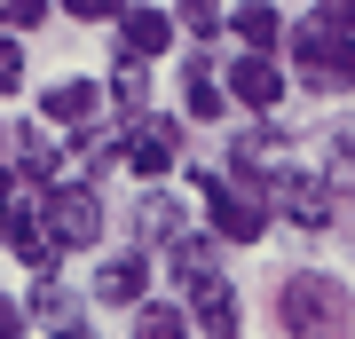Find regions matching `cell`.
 <instances>
[{
  "label": "cell",
  "mask_w": 355,
  "mask_h": 339,
  "mask_svg": "<svg viewBox=\"0 0 355 339\" xmlns=\"http://www.w3.org/2000/svg\"><path fill=\"white\" fill-rule=\"evenodd\" d=\"M277 324L292 339H347V292L316 277V268H300V277H284L277 292Z\"/></svg>",
  "instance_id": "obj_1"
},
{
  "label": "cell",
  "mask_w": 355,
  "mask_h": 339,
  "mask_svg": "<svg viewBox=\"0 0 355 339\" xmlns=\"http://www.w3.org/2000/svg\"><path fill=\"white\" fill-rule=\"evenodd\" d=\"M40 229H48L55 252H87V245L103 237V205H95V189H87V182H55L48 198H40Z\"/></svg>",
  "instance_id": "obj_2"
},
{
  "label": "cell",
  "mask_w": 355,
  "mask_h": 339,
  "mask_svg": "<svg viewBox=\"0 0 355 339\" xmlns=\"http://www.w3.org/2000/svg\"><path fill=\"white\" fill-rule=\"evenodd\" d=\"M198 198H205V229H214L221 245H253L261 229H268L261 189H237V182H221V174H198Z\"/></svg>",
  "instance_id": "obj_3"
},
{
  "label": "cell",
  "mask_w": 355,
  "mask_h": 339,
  "mask_svg": "<svg viewBox=\"0 0 355 339\" xmlns=\"http://www.w3.org/2000/svg\"><path fill=\"white\" fill-rule=\"evenodd\" d=\"M190 324H205V339H237V292H229L221 268H205L190 284Z\"/></svg>",
  "instance_id": "obj_4"
},
{
  "label": "cell",
  "mask_w": 355,
  "mask_h": 339,
  "mask_svg": "<svg viewBox=\"0 0 355 339\" xmlns=\"http://www.w3.org/2000/svg\"><path fill=\"white\" fill-rule=\"evenodd\" d=\"M268 189H277V205L300 229H331V182H316V174H268Z\"/></svg>",
  "instance_id": "obj_5"
},
{
  "label": "cell",
  "mask_w": 355,
  "mask_h": 339,
  "mask_svg": "<svg viewBox=\"0 0 355 339\" xmlns=\"http://www.w3.org/2000/svg\"><path fill=\"white\" fill-rule=\"evenodd\" d=\"M95 300H103V308H142V300H150V261H142V252L103 261V268H95Z\"/></svg>",
  "instance_id": "obj_6"
},
{
  "label": "cell",
  "mask_w": 355,
  "mask_h": 339,
  "mask_svg": "<svg viewBox=\"0 0 355 339\" xmlns=\"http://www.w3.org/2000/svg\"><path fill=\"white\" fill-rule=\"evenodd\" d=\"M229 95H237L245 103V111H277V95H284V71H277V63H268V55H245V63H229Z\"/></svg>",
  "instance_id": "obj_7"
},
{
  "label": "cell",
  "mask_w": 355,
  "mask_h": 339,
  "mask_svg": "<svg viewBox=\"0 0 355 339\" xmlns=\"http://www.w3.org/2000/svg\"><path fill=\"white\" fill-rule=\"evenodd\" d=\"M166 40H174V16H158V8H135V0H127V16H119V63H142V55H158Z\"/></svg>",
  "instance_id": "obj_8"
},
{
  "label": "cell",
  "mask_w": 355,
  "mask_h": 339,
  "mask_svg": "<svg viewBox=\"0 0 355 339\" xmlns=\"http://www.w3.org/2000/svg\"><path fill=\"white\" fill-rule=\"evenodd\" d=\"M135 166V174H166L174 166V119H142V126H127V150H119Z\"/></svg>",
  "instance_id": "obj_9"
},
{
  "label": "cell",
  "mask_w": 355,
  "mask_h": 339,
  "mask_svg": "<svg viewBox=\"0 0 355 339\" xmlns=\"http://www.w3.org/2000/svg\"><path fill=\"white\" fill-rule=\"evenodd\" d=\"M0 237H8V252L16 261H32V268H55V245H48V229H40L24 205H8V214H0Z\"/></svg>",
  "instance_id": "obj_10"
},
{
  "label": "cell",
  "mask_w": 355,
  "mask_h": 339,
  "mask_svg": "<svg viewBox=\"0 0 355 339\" xmlns=\"http://www.w3.org/2000/svg\"><path fill=\"white\" fill-rule=\"evenodd\" d=\"M95 103H103V87H87V79H64V87L40 95V111H48L55 126H87V119H95Z\"/></svg>",
  "instance_id": "obj_11"
},
{
  "label": "cell",
  "mask_w": 355,
  "mask_h": 339,
  "mask_svg": "<svg viewBox=\"0 0 355 339\" xmlns=\"http://www.w3.org/2000/svg\"><path fill=\"white\" fill-rule=\"evenodd\" d=\"M229 24H237V40H245L253 55H268V48H277V32H284V16L268 8V0H245V8H229Z\"/></svg>",
  "instance_id": "obj_12"
},
{
  "label": "cell",
  "mask_w": 355,
  "mask_h": 339,
  "mask_svg": "<svg viewBox=\"0 0 355 339\" xmlns=\"http://www.w3.org/2000/svg\"><path fill=\"white\" fill-rule=\"evenodd\" d=\"M190 331H198V324H190L182 308H158V300L135 308V339H190Z\"/></svg>",
  "instance_id": "obj_13"
},
{
  "label": "cell",
  "mask_w": 355,
  "mask_h": 339,
  "mask_svg": "<svg viewBox=\"0 0 355 339\" xmlns=\"http://www.w3.org/2000/svg\"><path fill=\"white\" fill-rule=\"evenodd\" d=\"M182 103H190V119H214L221 103H229V87L214 79V63H198V71H190V87H182Z\"/></svg>",
  "instance_id": "obj_14"
},
{
  "label": "cell",
  "mask_w": 355,
  "mask_h": 339,
  "mask_svg": "<svg viewBox=\"0 0 355 339\" xmlns=\"http://www.w3.org/2000/svg\"><path fill=\"white\" fill-rule=\"evenodd\" d=\"M316 87H324V95H355V40H331V55H324Z\"/></svg>",
  "instance_id": "obj_15"
},
{
  "label": "cell",
  "mask_w": 355,
  "mask_h": 339,
  "mask_svg": "<svg viewBox=\"0 0 355 339\" xmlns=\"http://www.w3.org/2000/svg\"><path fill=\"white\" fill-rule=\"evenodd\" d=\"M324 55H331V32H324V24H308L300 40H292V63H300V79H308V87H316V71H324Z\"/></svg>",
  "instance_id": "obj_16"
},
{
  "label": "cell",
  "mask_w": 355,
  "mask_h": 339,
  "mask_svg": "<svg viewBox=\"0 0 355 339\" xmlns=\"http://www.w3.org/2000/svg\"><path fill=\"white\" fill-rule=\"evenodd\" d=\"M135 237H150V245L182 237V214H174V205H166V198H150V205H142V214H135Z\"/></svg>",
  "instance_id": "obj_17"
},
{
  "label": "cell",
  "mask_w": 355,
  "mask_h": 339,
  "mask_svg": "<svg viewBox=\"0 0 355 339\" xmlns=\"http://www.w3.org/2000/svg\"><path fill=\"white\" fill-rule=\"evenodd\" d=\"M16 166H24L32 182H48V174H55V142H48V134H24V142H16Z\"/></svg>",
  "instance_id": "obj_18"
},
{
  "label": "cell",
  "mask_w": 355,
  "mask_h": 339,
  "mask_svg": "<svg viewBox=\"0 0 355 339\" xmlns=\"http://www.w3.org/2000/svg\"><path fill=\"white\" fill-rule=\"evenodd\" d=\"M331 189H355V126H331Z\"/></svg>",
  "instance_id": "obj_19"
},
{
  "label": "cell",
  "mask_w": 355,
  "mask_h": 339,
  "mask_svg": "<svg viewBox=\"0 0 355 339\" xmlns=\"http://www.w3.org/2000/svg\"><path fill=\"white\" fill-rule=\"evenodd\" d=\"M229 24V16H221V0H182V32H198V40H214Z\"/></svg>",
  "instance_id": "obj_20"
},
{
  "label": "cell",
  "mask_w": 355,
  "mask_h": 339,
  "mask_svg": "<svg viewBox=\"0 0 355 339\" xmlns=\"http://www.w3.org/2000/svg\"><path fill=\"white\" fill-rule=\"evenodd\" d=\"M111 103H119V111H142V103H150V71H135V63H127V71L111 79Z\"/></svg>",
  "instance_id": "obj_21"
},
{
  "label": "cell",
  "mask_w": 355,
  "mask_h": 339,
  "mask_svg": "<svg viewBox=\"0 0 355 339\" xmlns=\"http://www.w3.org/2000/svg\"><path fill=\"white\" fill-rule=\"evenodd\" d=\"M24 315H40V324H55V331H64V315H71V300H64V284H40Z\"/></svg>",
  "instance_id": "obj_22"
},
{
  "label": "cell",
  "mask_w": 355,
  "mask_h": 339,
  "mask_svg": "<svg viewBox=\"0 0 355 339\" xmlns=\"http://www.w3.org/2000/svg\"><path fill=\"white\" fill-rule=\"evenodd\" d=\"M316 24H324L331 40H355V0H324V8H316Z\"/></svg>",
  "instance_id": "obj_23"
},
{
  "label": "cell",
  "mask_w": 355,
  "mask_h": 339,
  "mask_svg": "<svg viewBox=\"0 0 355 339\" xmlns=\"http://www.w3.org/2000/svg\"><path fill=\"white\" fill-rule=\"evenodd\" d=\"M16 87H24V48L0 40V95H16Z\"/></svg>",
  "instance_id": "obj_24"
},
{
  "label": "cell",
  "mask_w": 355,
  "mask_h": 339,
  "mask_svg": "<svg viewBox=\"0 0 355 339\" xmlns=\"http://www.w3.org/2000/svg\"><path fill=\"white\" fill-rule=\"evenodd\" d=\"M40 16H48V0H0V24H16V32H32Z\"/></svg>",
  "instance_id": "obj_25"
},
{
  "label": "cell",
  "mask_w": 355,
  "mask_h": 339,
  "mask_svg": "<svg viewBox=\"0 0 355 339\" xmlns=\"http://www.w3.org/2000/svg\"><path fill=\"white\" fill-rule=\"evenodd\" d=\"M79 24H111V16H127V0H64Z\"/></svg>",
  "instance_id": "obj_26"
},
{
  "label": "cell",
  "mask_w": 355,
  "mask_h": 339,
  "mask_svg": "<svg viewBox=\"0 0 355 339\" xmlns=\"http://www.w3.org/2000/svg\"><path fill=\"white\" fill-rule=\"evenodd\" d=\"M24 324H32V315H24V308H16V300H8V292H0V339H16V331H24Z\"/></svg>",
  "instance_id": "obj_27"
},
{
  "label": "cell",
  "mask_w": 355,
  "mask_h": 339,
  "mask_svg": "<svg viewBox=\"0 0 355 339\" xmlns=\"http://www.w3.org/2000/svg\"><path fill=\"white\" fill-rule=\"evenodd\" d=\"M8 198H16V174H0V214H8Z\"/></svg>",
  "instance_id": "obj_28"
},
{
  "label": "cell",
  "mask_w": 355,
  "mask_h": 339,
  "mask_svg": "<svg viewBox=\"0 0 355 339\" xmlns=\"http://www.w3.org/2000/svg\"><path fill=\"white\" fill-rule=\"evenodd\" d=\"M55 339H95V331H79V324H64V331H55Z\"/></svg>",
  "instance_id": "obj_29"
}]
</instances>
